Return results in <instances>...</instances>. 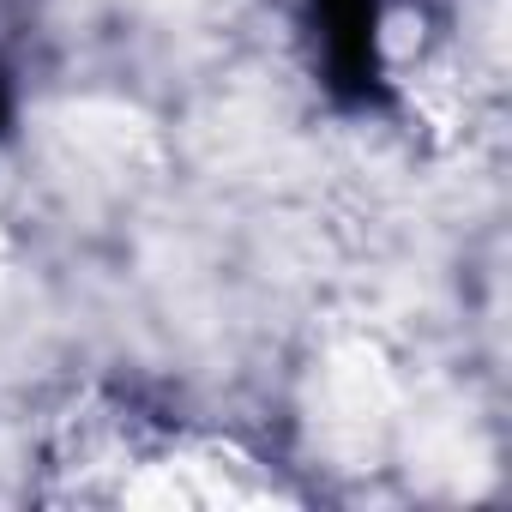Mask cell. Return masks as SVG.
I'll list each match as a JSON object with an SVG mask.
<instances>
[{
  "mask_svg": "<svg viewBox=\"0 0 512 512\" xmlns=\"http://www.w3.org/2000/svg\"><path fill=\"white\" fill-rule=\"evenodd\" d=\"M0 109H7V97H0Z\"/></svg>",
  "mask_w": 512,
  "mask_h": 512,
  "instance_id": "2",
  "label": "cell"
},
{
  "mask_svg": "<svg viewBox=\"0 0 512 512\" xmlns=\"http://www.w3.org/2000/svg\"><path fill=\"white\" fill-rule=\"evenodd\" d=\"M320 31H326V61L332 79L350 91H368L374 79V0H314Z\"/></svg>",
  "mask_w": 512,
  "mask_h": 512,
  "instance_id": "1",
  "label": "cell"
}]
</instances>
